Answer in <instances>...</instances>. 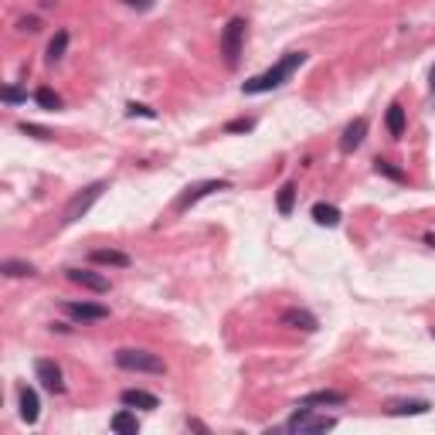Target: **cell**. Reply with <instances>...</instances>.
<instances>
[{"label":"cell","instance_id":"cell-1","mask_svg":"<svg viewBox=\"0 0 435 435\" xmlns=\"http://www.w3.org/2000/svg\"><path fill=\"white\" fill-rule=\"evenodd\" d=\"M306 61V51H289V55H283L269 72H262V75L248 78L245 85H242V92L245 95H262V92H272V89H279V85H286L289 78H293V72L300 68Z\"/></svg>","mask_w":435,"mask_h":435},{"label":"cell","instance_id":"cell-2","mask_svg":"<svg viewBox=\"0 0 435 435\" xmlns=\"http://www.w3.org/2000/svg\"><path fill=\"white\" fill-rule=\"evenodd\" d=\"M109 190V180H92L89 188H82L75 190L72 197H68V204H65V211H61V228H68V225H75L78 218H85L89 211H92V204L102 197Z\"/></svg>","mask_w":435,"mask_h":435},{"label":"cell","instance_id":"cell-3","mask_svg":"<svg viewBox=\"0 0 435 435\" xmlns=\"http://www.w3.org/2000/svg\"><path fill=\"white\" fill-rule=\"evenodd\" d=\"M116 367L133 371V374H167V364L157 357V354H150V350H133V347L116 350Z\"/></svg>","mask_w":435,"mask_h":435},{"label":"cell","instance_id":"cell-4","mask_svg":"<svg viewBox=\"0 0 435 435\" xmlns=\"http://www.w3.org/2000/svg\"><path fill=\"white\" fill-rule=\"evenodd\" d=\"M245 18H231L221 31V55H225V65L235 68L238 58H242V44H245Z\"/></svg>","mask_w":435,"mask_h":435},{"label":"cell","instance_id":"cell-5","mask_svg":"<svg viewBox=\"0 0 435 435\" xmlns=\"http://www.w3.org/2000/svg\"><path fill=\"white\" fill-rule=\"evenodd\" d=\"M337 425V418L330 415H313V408H306V405H296V412H293V418L286 422V429L289 432H330Z\"/></svg>","mask_w":435,"mask_h":435},{"label":"cell","instance_id":"cell-6","mask_svg":"<svg viewBox=\"0 0 435 435\" xmlns=\"http://www.w3.org/2000/svg\"><path fill=\"white\" fill-rule=\"evenodd\" d=\"M35 378L41 381L44 391H51V395H65V374H61V367H58L51 357L35 360Z\"/></svg>","mask_w":435,"mask_h":435},{"label":"cell","instance_id":"cell-7","mask_svg":"<svg viewBox=\"0 0 435 435\" xmlns=\"http://www.w3.org/2000/svg\"><path fill=\"white\" fill-rule=\"evenodd\" d=\"M214 190H228V180H201V184H194V188H188L180 197H177V211L184 214L188 208H194L201 197H208V194H214Z\"/></svg>","mask_w":435,"mask_h":435},{"label":"cell","instance_id":"cell-8","mask_svg":"<svg viewBox=\"0 0 435 435\" xmlns=\"http://www.w3.org/2000/svg\"><path fill=\"white\" fill-rule=\"evenodd\" d=\"M65 276H68V283L82 286L89 293H109V279L102 272H92V269H65Z\"/></svg>","mask_w":435,"mask_h":435},{"label":"cell","instance_id":"cell-9","mask_svg":"<svg viewBox=\"0 0 435 435\" xmlns=\"http://www.w3.org/2000/svg\"><path fill=\"white\" fill-rule=\"evenodd\" d=\"M283 326L289 330H303V333H313V330H320V320L310 313V310H300V306H293V310H286L283 317H279Z\"/></svg>","mask_w":435,"mask_h":435},{"label":"cell","instance_id":"cell-10","mask_svg":"<svg viewBox=\"0 0 435 435\" xmlns=\"http://www.w3.org/2000/svg\"><path fill=\"white\" fill-rule=\"evenodd\" d=\"M18 405H20V418H24L27 425H35V422L41 418V401H38V391H35V388L20 384L18 388Z\"/></svg>","mask_w":435,"mask_h":435},{"label":"cell","instance_id":"cell-11","mask_svg":"<svg viewBox=\"0 0 435 435\" xmlns=\"http://www.w3.org/2000/svg\"><path fill=\"white\" fill-rule=\"evenodd\" d=\"M65 313L68 317H75V320H82V323H92V320H106L109 317V310L106 306H99V303H65Z\"/></svg>","mask_w":435,"mask_h":435},{"label":"cell","instance_id":"cell-12","mask_svg":"<svg viewBox=\"0 0 435 435\" xmlns=\"http://www.w3.org/2000/svg\"><path fill=\"white\" fill-rule=\"evenodd\" d=\"M364 136H367V119L364 116H357L354 123H347V130H343V136H341V150L343 153H354L364 143Z\"/></svg>","mask_w":435,"mask_h":435},{"label":"cell","instance_id":"cell-13","mask_svg":"<svg viewBox=\"0 0 435 435\" xmlns=\"http://www.w3.org/2000/svg\"><path fill=\"white\" fill-rule=\"evenodd\" d=\"M300 405H306V408H341V405H347V395L343 391H313V395L300 398Z\"/></svg>","mask_w":435,"mask_h":435},{"label":"cell","instance_id":"cell-14","mask_svg":"<svg viewBox=\"0 0 435 435\" xmlns=\"http://www.w3.org/2000/svg\"><path fill=\"white\" fill-rule=\"evenodd\" d=\"M119 401H123L126 408H147V412L160 408V398L150 395V391H140V388H130V391H123V395H119Z\"/></svg>","mask_w":435,"mask_h":435},{"label":"cell","instance_id":"cell-15","mask_svg":"<svg viewBox=\"0 0 435 435\" xmlns=\"http://www.w3.org/2000/svg\"><path fill=\"white\" fill-rule=\"evenodd\" d=\"M89 259L95 265H109V269H126L130 265V255L126 252H116V248H95Z\"/></svg>","mask_w":435,"mask_h":435},{"label":"cell","instance_id":"cell-16","mask_svg":"<svg viewBox=\"0 0 435 435\" xmlns=\"http://www.w3.org/2000/svg\"><path fill=\"white\" fill-rule=\"evenodd\" d=\"M109 429L119 435H136L140 432V418L133 415L130 408H123V412H116V415L109 418Z\"/></svg>","mask_w":435,"mask_h":435},{"label":"cell","instance_id":"cell-17","mask_svg":"<svg viewBox=\"0 0 435 435\" xmlns=\"http://www.w3.org/2000/svg\"><path fill=\"white\" fill-rule=\"evenodd\" d=\"M313 221L317 225H323V228H337L341 225V211L333 208V204H313Z\"/></svg>","mask_w":435,"mask_h":435},{"label":"cell","instance_id":"cell-18","mask_svg":"<svg viewBox=\"0 0 435 435\" xmlns=\"http://www.w3.org/2000/svg\"><path fill=\"white\" fill-rule=\"evenodd\" d=\"M384 126H388V133L395 136V140H401L405 136V109L401 106H388V116H384Z\"/></svg>","mask_w":435,"mask_h":435},{"label":"cell","instance_id":"cell-19","mask_svg":"<svg viewBox=\"0 0 435 435\" xmlns=\"http://www.w3.org/2000/svg\"><path fill=\"white\" fill-rule=\"evenodd\" d=\"M432 405L429 401H395L391 408H388V415H395V418H401V415H425Z\"/></svg>","mask_w":435,"mask_h":435},{"label":"cell","instance_id":"cell-20","mask_svg":"<svg viewBox=\"0 0 435 435\" xmlns=\"http://www.w3.org/2000/svg\"><path fill=\"white\" fill-rule=\"evenodd\" d=\"M276 208H279L283 218L293 214V208H296V184H283V188H279V194H276Z\"/></svg>","mask_w":435,"mask_h":435},{"label":"cell","instance_id":"cell-21","mask_svg":"<svg viewBox=\"0 0 435 435\" xmlns=\"http://www.w3.org/2000/svg\"><path fill=\"white\" fill-rule=\"evenodd\" d=\"M0 272L4 276H11V279H20V276H38V269L31 262H20V259H7V262L0 265Z\"/></svg>","mask_w":435,"mask_h":435},{"label":"cell","instance_id":"cell-22","mask_svg":"<svg viewBox=\"0 0 435 435\" xmlns=\"http://www.w3.org/2000/svg\"><path fill=\"white\" fill-rule=\"evenodd\" d=\"M35 102H38L41 109H48V113H58V109H61V95L51 92L48 85H41L38 92H35Z\"/></svg>","mask_w":435,"mask_h":435},{"label":"cell","instance_id":"cell-23","mask_svg":"<svg viewBox=\"0 0 435 435\" xmlns=\"http://www.w3.org/2000/svg\"><path fill=\"white\" fill-rule=\"evenodd\" d=\"M374 173H381V177H388V180H395V184H405V180H408V177H405V171H398L395 164H391V160H374Z\"/></svg>","mask_w":435,"mask_h":435},{"label":"cell","instance_id":"cell-24","mask_svg":"<svg viewBox=\"0 0 435 435\" xmlns=\"http://www.w3.org/2000/svg\"><path fill=\"white\" fill-rule=\"evenodd\" d=\"M65 48H68V31H58L55 38L48 41V61H51V65H55V61H61Z\"/></svg>","mask_w":435,"mask_h":435},{"label":"cell","instance_id":"cell-25","mask_svg":"<svg viewBox=\"0 0 435 435\" xmlns=\"http://www.w3.org/2000/svg\"><path fill=\"white\" fill-rule=\"evenodd\" d=\"M24 136H35V140H51V130H44V126H35V123H20L18 126Z\"/></svg>","mask_w":435,"mask_h":435},{"label":"cell","instance_id":"cell-26","mask_svg":"<svg viewBox=\"0 0 435 435\" xmlns=\"http://www.w3.org/2000/svg\"><path fill=\"white\" fill-rule=\"evenodd\" d=\"M248 130H255V119H248V116H242V119H231L225 126V133H248Z\"/></svg>","mask_w":435,"mask_h":435},{"label":"cell","instance_id":"cell-27","mask_svg":"<svg viewBox=\"0 0 435 435\" xmlns=\"http://www.w3.org/2000/svg\"><path fill=\"white\" fill-rule=\"evenodd\" d=\"M0 99H4L7 106H18V102H27V92H20V89H14V85H11V89H4V92H0Z\"/></svg>","mask_w":435,"mask_h":435},{"label":"cell","instance_id":"cell-28","mask_svg":"<svg viewBox=\"0 0 435 435\" xmlns=\"http://www.w3.org/2000/svg\"><path fill=\"white\" fill-rule=\"evenodd\" d=\"M126 116H143V119H157V113H153L150 106H140V102H130V106H126Z\"/></svg>","mask_w":435,"mask_h":435},{"label":"cell","instance_id":"cell-29","mask_svg":"<svg viewBox=\"0 0 435 435\" xmlns=\"http://www.w3.org/2000/svg\"><path fill=\"white\" fill-rule=\"evenodd\" d=\"M18 27H20V31H38L41 20H38V18H20V20H18Z\"/></svg>","mask_w":435,"mask_h":435},{"label":"cell","instance_id":"cell-30","mask_svg":"<svg viewBox=\"0 0 435 435\" xmlns=\"http://www.w3.org/2000/svg\"><path fill=\"white\" fill-rule=\"evenodd\" d=\"M126 7H133V11H150L153 7V0H123Z\"/></svg>","mask_w":435,"mask_h":435},{"label":"cell","instance_id":"cell-31","mask_svg":"<svg viewBox=\"0 0 435 435\" xmlns=\"http://www.w3.org/2000/svg\"><path fill=\"white\" fill-rule=\"evenodd\" d=\"M188 429H197V432H208V425H204V422H197V418H188Z\"/></svg>","mask_w":435,"mask_h":435},{"label":"cell","instance_id":"cell-32","mask_svg":"<svg viewBox=\"0 0 435 435\" xmlns=\"http://www.w3.org/2000/svg\"><path fill=\"white\" fill-rule=\"evenodd\" d=\"M429 89L435 92V65H432V72H429Z\"/></svg>","mask_w":435,"mask_h":435},{"label":"cell","instance_id":"cell-33","mask_svg":"<svg viewBox=\"0 0 435 435\" xmlns=\"http://www.w3.org/2000/svg\"><path fill=\"white\" fill-rule=\"evenodd\" d=\"M432 337H435V326H432Z\"/></svg>","mask_w":435,"mask_h":435}]
</instances>
